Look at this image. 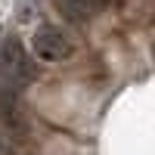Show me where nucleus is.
Instances as JSON below:
<instances>
[{
  "instance_id": "1",
  "label": "nucleus",
  "mask_w": 155,
  "mask_h": 155,
  "mask_svg": "<svg viewBox=\"0 0 155 155\" xmlns=\"http://www.w3.org/2000/svg\"><path fill=\"white\" fill-rule=\"evenodd\" d=\"M31 78L28 56L19 41H6L0 47V102H9L22 93V87Z\"/></svg>"
},
{
  "instance_id": "2",
  "label": "nucleus",
  "mask_w": 155,
  "mask_h": 155,
  "mask_svg": "<svg viewBox=\"0 0 155 155\" xmlns=\"http://www.w3.org/2000/svg\"><path fill=\"white\" fill-rule=\"evenodd\" d=\"M31 50L44 62H62V59L71 56V41L59 28H53V25H41L31 37Z\"/></svg>"
},
{
  "instance_id": "3",
  "label": "nucleus",
  "mask_w": 155,
  "mask_h": 155,
  "mask_svg": "<svg viewBox=\"0 0 155 155\" xmlns=\"http://www.w3.org/2000/svg\"><path fill=\"white\" fill-rule=\"evenodd\" d=\"M109 0H59V12L68 22H90L96 19Z\"/></svg>"
},
{
  "instance_id": "4",
  "label": "nucleus",
  "mask_w": 155,
  "mask_h": 155,
  "mask_svg": "<svg viewBox=\"0 0 155 155\" xmlns=\"http://www.w3.org/2000/svg\"><path fill=\"white\" fill-rule=\"evenodd\" d=\"M0 155H19V152L12 149V146L6 143V140H0Z\"/></svg>"
}]
</instances>
